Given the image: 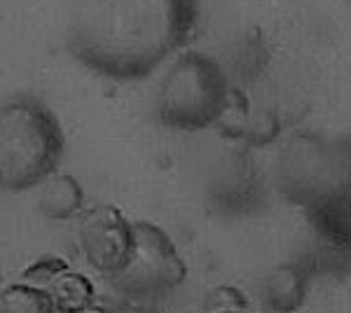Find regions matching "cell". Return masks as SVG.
I'll return each mask as SVG.
<instances>
[{
  "mask_svg": "<svg viewBox=\"0 0 351 313\" xmlns=\"http://www.w3.org/2000/svg\"><path fill=\"white\" fill-rule=\"evenodd\" d=\"M195 26L197 0H75L66 42L96 75L132 82L183 47Z\"/></svg>",
  "mask_w": 351,
  "mask_h": 313,
  "instance_id": "cell-1",
  "label": "cell"
},
{
  "mask_svg": "<svg viewBox=\"0 0 351 313\" xmlns=\"http://www.w3.org/2000/svg\"><path fill=\"white\" fill-rule=\"evenodd\" d=\"M64 134L49 108L19 99L0 108V187L28 190L54 175Z\"/></svg>",
  "mask_w": 351,
  "mask_h": 313,
  "instance_id": "cell-2",
  "label": "cell"
},
{
  "mask_svg": "<svg viewBox=\"0 0 351 313\" xmlns=\"http://www.w3.org/2000/svg\"><path fill=\"white\" fill-rule=\"evenodd\" d=\"M228 110V79L216 61L202 54H185L164 77L157 99L162 124L197 131L218 122Z\"/></svg>",
  "mask_w": 351,
  "mask_h": 313,
  "instance_id": "cell-3",
  "label": "cell"
},
{
  "mask_svg": "<svg viewBox=\"0 0 351 313\" xmlns=\"http://www.w3.org/2000/svg\"><path fill=\"white\" fill-rule=\"evenodd\" d=\"M185 276L188 266L180 260L171 238L160 227L136 222L132 258L120 274L112 276L115 288L134 299L160 297L178 288Z\"/></svg>",
  "mask_w": 351,
  "mask_h": 313,
  "instance_id": "cell-4",
  "label": "cell"
},
{
  "mask_svg": "<svg viewBox=\"0 0 351 313\" xmlns=\"http://www.w3.org/2000/svg\"><path fill=\"white\" fill-rule=\"evenodd\" d=\"M80 246L89 264L104 274H120L134 250V225L115 208H96L80 222Z\"/></svg>",
  "mask_w": 351,
  "mask_h": 313,
  "instance_id": "cell-5",
  "label": "cell"
},
{
  "mask_svg": "<svg viewBox=\"0 0 351 313\" xmlns=\"http://www.w3.org/2000/svg\"><path fill=\"white\" fill-rule=\"evenodd\" d=\"M304 274L295 266H279L267 276L263 304L267 313H295L304 301Z\"/></svg>",
  "mask_w": 351,
  "mask_h": 313,
  "instance_id": "cell-6",
  "label": "cell"
},
{
  "mask_svg": "<svg viewBox=\"0 0 351 313\" xmlns=\"http://www.w3.org/2000/svg\"><path fill=\"white\" fill-rule=\"evenodd\" d=\"M82 206V190L68 175H49L40 195V210L47 218L66 220Z\"/></svg>",
  "mask_w": 351,
  "mask_h": 313,
  "instance_id": "cell-7",
  "label": "cell"
},
{
  "mask_svg": "<svg viewBox=\"0 0 351 313\" xmlns=\"http://www.w3.org/2000/svg\"><path fill=\"white\" fill-rule=\"evenodd\" d=\"M0 313H56V304L45 290L12 286L0 295Z\"/></svg>",
  "mask_w": 351,
  "mask_h": 313,
  "instance_id": "cell-8",
  "label": "cell"
},
{
  "mask_svg": "<svg viewBox=\"0 0 351 313\" xmlns=\"http://www.w3.org/2000/svg\"><path fill=\"white\" fill-rule=\"evenodd\" d=\"M220 313H243V311L239 309V311H220Z\"/></svg>",
  "mask_w": 351,
  "mask_h": 313,
  "instance_id": "cell-9",
  "label": "cell"
}]
</instances>
